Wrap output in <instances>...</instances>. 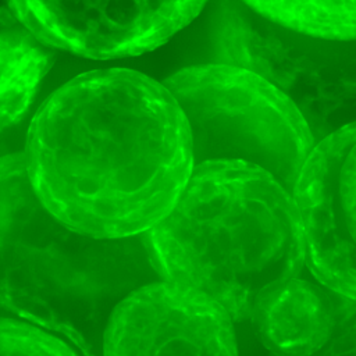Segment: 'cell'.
<instances>
[{"instance_id":"cell-4","label":"cell","mask_w":356,"mask_h":356,"mask_svg":"<svg viewBox=\"0 0 356 356\" xmlns=\"http://www.w3.org/2000/svg\"><path fill=\"white\" fill-rule=\"evenodd\" d=\"M164 83L186 118L195 165L245 161L293 192L316 138L286 92L261 74L227 61L185 67Z\"/></svg>"},{"instance_id":"cell-12","label":"cell","mask_w":356,"mask_h":356,"mask_svg":"<svg viewBox=\"0 0 356 356\" xmlns=\"http://www.w3.org/2000/svg\"><path fill=\"white\" fill-rule=\"evenodd\" d=\"M0 356H82L61 337L43 328L0 318Z\"/></svg>"},{"instance_id":"cell-2","label":"cell","mask_w":356,"mask_h":356,"mask_svg":"<svg viewBox=\"0 0 356 356\" xmlns=\"http://www.w3.org/2000/svg\"><path fill=\"white\" fill-rule=\"evenodd\" d=\"M143 239L159 278L204 292L234 321L252 320L306 264L293 192L236 160L196 164L174 209Z\"/></svg>"},{"instance_id":"cell-7","label":"cell","mask_w":356,"mask_h":356,"mask_svg":"<svg viewBox=\"0 0 356 356\" xmlns=\"http://www.w3.org/2000/svg\"><path fill=\"white\" fill-rule=\"evenodd\" d=\"M232 321L204 292L154 280L113 307L102 356H238Z\"/></svg>"},{"instance_id":"cell-1","label":"cell","mask_w":356,"mask_h":356,"mask_svg":"<svg viewBox=\"0 0 356 356\" xmlns=\"http://www.w3.org/2000/svg\"><path fill=\"white\" fill-rule=\"evenodd\" d=\"M22 156L43 206L99 239L150 231L195 168L186 118L165 83L118 67L56 89L31 120Z\"/></svg>"},{"instance_id":"cell-8","label":"cell","mask_w":356,"mask_h":356,"mask_svg":"<svg viewBox=\"0 0 356 356\" xmlns=\"http://www.w3.org/2000/svg\"><path fill=\"white\" fill-rule=\"evenodd\" d=\"M293 197L310 273L331 291L356 298V122L316 140Z\"/></svg>"},{"instance_id":"cell-13","label":"cell","mask_w":356,"mask_h":356,"mask_svg":"<svg viewBox=\"0 0 356 356\" xmlns=\"http://www.w3.org/2000/svg\"><path fill=\"white\" fill-rule=\"evenodd\" d=\"M328 309L327 332L313 350L303 355L270 356H356V298L330 289Z\"/></svg>"},{"instance_id":"cell-6","label":"cell","mask_w":356,"mask_h":356,"mask_svg":"<svg viewBox=\"0 0 356 356\" xmlns=\"http://www.w3.org/2000/svg\"><path fill=\"white\" fill-rule=\"evenodd\" d=\"M54 50L111 60L152 51L202 11L207 0H6Z\"/></svg>"},{"instance_id":"cell-9","label":"cell","mask_w":356,"mask_h":356,"mask_svg":"<svg viewBox=\"0 0 356 356\" xmlns=\"http://www.w3.org/2000/svg\"><path fill=\"white\" fill-rule=\"evenodd\" d=\"M328 293L320 282L295 278L260 305L252 321L270 355H303L318 345L330 323Z\"/></svg>"},{"instance_id":"cell-5","label":"cell","mask_w":356,"mask_h":356,"mask_svg":"<svg viewBox=\"0 0 356 356\" xmlns=\"http://www.w3.org/2000/svg\"><path fill=\"white\" fill-rule=\"evenodd\" d=\"M227 63L250 68L296 103L318 140L356 122V39H323L274 24L239 0L222 15Z\"/></svg>"},{"instance_id":"cell-11","label":"cell","mask_w":356,"mask_h":356,"mask_svg":"<svg viewBox=\"0 0 356 356\" xmlns=\"http://www.w3.org/2000/svg\"><path fill=\"white\" fill-rule=\"evenodd\" d=\"M286 29L323 39H356V0H239Z\"/></svg>"},{"instance_id":"cell-10","label":"cell","mask_w":356,"mask_h":356,"mask_svg":"<svg viewBox=\"0 0 356 356\" xmlns=\"http://www.w3.org/2000/svg\"><path fill=\"white\" fill-rule=\"evenodd\" d=\"M54 60V49L0 7V131L25 115Z\"/></svg>"},{"instance_id":"cell-3","label":"cell","mask_w":356,"mask_h":356,"mask_svg":"<svg viewBox=\"0 0 356 356\" xmlns=\"http://www.w3.org/2000/svg\"><path fill=\"white\" fill-rule=\"evenodd\" d=\"M156 278L143 235L99 239L71 229L36 196L22 153L0 157V318L102 356L113 307Z\"/></svg>"}]
</instances>
